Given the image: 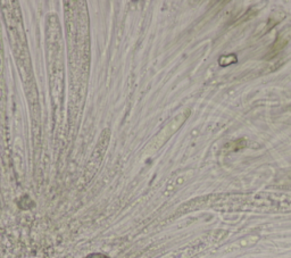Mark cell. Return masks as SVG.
<instances>
[{
    "label": "cell",
    "instance_id": "obj_1",
    "mask_svg": "<svg viewBox=\"0 0 291 258\" xmlns=\"http://www.w3.org/2000/svg\"><path fill=\"white\" fill-rule=\"evenodd\" d=\"M87 258H107V256H105V255H100V254H94V255H91V256H89Z\"/></svg>",
    "mask_w": 291,
    "mask_h": 258
}]
</instances>
